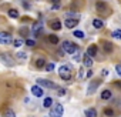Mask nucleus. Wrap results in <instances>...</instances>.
<instances>
[{
    "label": "nucleus",
    "instance_id": "obj_1",
    "mask_svg": "<svg viewBox=\"0 0 121 117\" xmlns=\"http://www.w3.org/2000/svg\"><path fill=\"white\" fill-rule=\"evenodd\" d=\"M58 76L63 80H70L71 79V69L69 66H61L58 69Z\"/></svg>",
    "mask_w": 121,
    "mask_h": 117
},
{
    "label": "nucleus",
    "instance_id": "obj_2",
    "mask_svg": "<svg viewBox=\"0 0 121 117\" xmlns=\"http://www.w3.org/2000/svg\"><path fill=\"white\" fill-rule=\"evenodd\" d=\"M63 50H64L66 53H69V54H74V53L78 50V47H77L74 43H71V41H64V43H63Z\"/></svg>",
    "mask_w": 121,
    "mask_h": 117
},
{
    "label": "nucleus",
    "instance_id": "obj_3",
    "mask_svg": "<svg viewBox=\"0 0 121 117\" xmlns=\"http://www.w3.org/2000/svg\"><path fill=\"white\" fill-rule=\"evenodd\" d=\"M63 106L61 104H56L53 108H51V114H50V117H61L63 116Z\"/></svg>",
    "mask_w": 121,
    "mask_h": 117
},
{
    "label": "nucleus",
    "instance_id": "obj_4",
    "mask_svg": "<svg viewBox=\"0 0 121 117\" xmlns=\"http://www.w3.org/2000/svg\"><path fill=\"white\" fill-rule=\"evenodd\" d=\"M13 40H12V36L6 32H0V44H10Z\"/></svg>",
    "mask_w": 121,
    "mask_h": 117
},
{
    "label": "nucleus",
    "instance_id": "obj_5",
    "mask_svg": "<svg viewBox=\"0 0 121 117\" xmlns=\"http://www.w3.org/2000/svg\"><path fill=\"white\" fill-rule=\"evenodd\" d=\"M37 83H39V84H41L43 87H48V89H54V87H56L53 81L46 80V79H39V80H37Z\"/></svg>",
    "mask_w": 121,
    "mask_h": 117
},
{
    "label": "nucleus",
    "instance_id": "obj_6",
    "mask_svg": "<svg viewBox=\"0 0 121 117\" xmlns=\"http://www.w3.org/2000/svg\"><path fill=\"white\" fill-rule=\"evenodd\" d=\"M83 64H84L86 67H91V66H93V57L86 53V54L83 56Z\"/></svg>",
    "mask_w": 121,
    "mask_h": 117
},
{
    "label": "nucleus",
    "instance_id": "obj_7",
    "mask_svg": "<svg viewBox=\"0 0 121 117\" xmlns=\"http://www.w3.org/2000/svg\"><path fill=\"white\" fill-rule=\"evenodd\" d=\"M64 24H66V27L73 29V27H76V26L78 24V19H67V20L64 22Z\"/></svg>",
    "mask_w": 121,
    "mask_h": 117
},
{
    "label": "nucleus",
    "instance_id": "obj_8",
    "mask_svg": "<svg viewBox=\"0 0 121 117\" xmlns=\"http://www.w3.org/2000/svg\"><path fill=\"white\" fill-rule=\"evenodd\" d=\"M103 50L105 53H111L114 50V44L111 41H103Z\"/></svg>",
    "mask_w": 121,
    "mask_h": 117
},
{
    "label": "nucleus",
    "instance_id": "obj_9",
    "mask_svg": "<svg viewBox=\"0 0 121 117\" xmlns=\"http://www.w3.org/2000/svg\"><path fill=\"white\" fill-rule=\"evenodd\" d=\"M31 93L36 96V97H41L43 96V89L40 86H33L31 87Z\"/></svg>",
    "mask_w": 121,
    "mask_h": 117
},
{
    "label": "nucleus",
    "instance_id": "obj_10",
    "mask_svg": "<svg viewBox=\"0 0 121 117\" xmlns=\"http://www.w3.org/2000/svg\"><path fill=\"white\" fill-rule=\"evenodd\" d=\"M0 58H2V60H3V63H4V64H7V66H13V64H14V62L12 60V57H10V56L2 54V56H0Z\"/></svg>",
    "mask_w": 121,
    "mask_h": 117
},
{
    "label": "nucleus",
    "instance_id": "obj_11",
    "mask_svg": "<svg viewBox=\"0 0 121 117\" xmlns=\"http://www.w3.org/2000/svg\"><path fill=\"white\" fill-rule=\"evenodd\" d=\"M87 54H88V56H91V57H94V56L97 54V46H95V44L88 46V49H87Z\"/></svg>",
    "mask_w": 121,
    "mask_h": 117
},
{
    "label": "nucleus",
    "instance_id": "obj_12",
    "mask_svg": "<svg viewBox=\"0 0 121 117\" xmlns=\"http://www.w3.org/2000/svg\"><path fill=\"white\" fill-rule=\"evenodd\" d=\"M50 26H51L53 30H60V29H61V23H60V20H53L50 23Z\"/></svg>",
    "mask_w": 121,
    "mask_h": 117
},
{
    "label": "nucleus",
    "instance_id": "obj_13",
    "mask_svg": "<svg viewBox=\"0 0 121 117\" xmlns=\"http://www.w3.org/2000/svg\"><path fill=\"white\" fill-rule=\"evenodd\" d=\"M111 96H112V93L110 90H103V93H101V99L103 100H110Z\"/></svg>",
    "mask_w": 121,
    "mask_h": 117
},
{
    "label": "nucleus",
    "instance_id": "obj_14",
    "mask_svg": "<svg viewBox=\"0 0 121 117\" xmlns=\"http://www.w3.org/2000/svg\"><path fill=\"white\" fill-rule=\"evenodd\" d=\"M44 66H46V60H44L43 57H40V58H37V60H36V67L37 69H43Z\"/></svg>",
    "mask_w": 121,
    "mask_h": 117
},
{
    "label": "nucleus",
    "instance_id": "obj_15",
    "mask_svg": "<svg viewBox=\"0 0 121 117\" xmlns=\"http://www.w3.org/2000/svg\"><path fill=\"white\" fill-rule=\"evenodd\" d=\"M93 26H94L95 29H101V27L104 26V23H103L100 19H94V20H93Z\"/></svg>",
    "mask_w": 121,
    "mask_h": 117
},
{
    "label": "nucleus",
    "instance_id": "obj_16",
    "mask_svg": "<svg viewBox=\"0 0 121 117\" xmlns=\"http://www.w3.org/2000/svg\"><path fill=\"white\" fill-rule=\"evenodd\" d=\"M95 7H97V10H98V12H104V10L107 9V6H105V3H103V2H97V4H95Z\"/></svg>",
    "mask_w": 121,
    "mask_h": 117
},
{
    "label": "nucleus",
    "instance_id": "obj_17",
    "mask_svg": "<svg viewBox=\"0 0 121 117\" xmlns=\"http://www.w3.org/2000/svg\"><path fill=\"white\" fill-rule=\"evenodd\" d=\"M86 116L87 117H97V111L94 108H88V110H86Z\"/></svg>",
    "mask_w": 121,
    "mask_h": 117
},
{
    "label": "nucleus",
    "instance_id": "obj_18",
    "mask_svg": "<svg viewBox=\"0 0 121 117\" xmlns=\"http://www.w3.org/2000/svg\"><path fill=\"white\" fill-rule=\"evenodd\" d=\"M9 16H10L12 19H17V17H19V12H17L16 9H10V10H9Z\"/></svg>",
    "mask_w": 121,
    "mask_h": 117
},
{
    "label": "nucleus",
    "instance_id": "obj_19",
    "mask_svg": "<svg viewBox=\"0 0 121 117\" xmlns=\"http://www.w3.org/2000/svg\"><path fill=\"white\" fill-rule=\"evenodd\" d=\"M48 41L53 43V44H57V43H58V37L54 36V34H50V36H48Z\"/></svg>",
    "mask_w": 121,
    "mask_h": 117
},
{
    "label": "nucleus",
    "instance_id": "obj_20",
    "mask_svg": "<svg viewBox=\"0 0 121 117\" xmlns=\"http://www.w3.org/2000/svg\"><path fill=\"white\" fill-rule=\"evenodd\" d=\"M97 86H98V83H97V81H94V83H91V86L88 87V90H87V93H88V94H91V93H93V91H94V90L97 89Z\"/></svg>",
    "mask_w": 121,
    "mask_h": 117
},
{
    "label": "nucleus",
    "instance_id": "obj_21",
    "mask_svg": "<svg viewBox=\"0 0 121 117\" xmlns=\"http://www.w3.org/2000/svg\"><path fill=\"white\" fill-rule=\"evenodd\" d=\"M51 104H53V100H51L50 97L44 99V101H43V106H44V107H51Z\"/></svg>",
    "mask_w": 121,
    "mask_h": 117
},
{
    "label": "nucleus",
    "instance_id": "obj_22",
    "mask_svg": "<svg viewBox=\"0 0 121 117\" xmlns=\"http://www.w3.org/2000/svg\"><path fill=\"white\" fill-rule=\"evenodd\" d=\"M3 117H16V114L13 113V110H6L3 113Z\"/></svg>",
    "mask_w": 121,
    "mask_h": 117
},
{
    "label": "nucleus",
    "instance_id": "obj_23",
    "mask_svg": "<svg viewBox=\"0 0 121 117\" xmlns=\"http://www.w3.org/2000/svg\"><path fill=\"white\" fill-rule=\"evenodd\" d=\"M74 36H76V37L83 39V37H84V33H83V32H80V30H76V32H74Z\"/></svg>",
    "mask_w": 121,
    "mask_h": 117
},
{
    "label": "nucleus",
    "instance_id": "obj_24",
    "mask_svg": "<svg viewBox=\"0 0 121 117\" xmlns=\"http://www.w3.org/2000/svg\"><path fill=\"white\" fill-rule=\"evenodd\" d=\"M13 44H14L16 47H20V46L23 44V40H20V39H16V40L13 41Z\"/></svg>",
    "mask_w": 121,
    "mask_h": 117
},
{
    "label": "nucleus",
    "instance_id": "obj_25",
    "mask_svg": "<svg viewBox=\"0 0 121 117\" xmlns=\"http://www.w3.org/2000/svg\"><path fill=\"white\" fill-rule=\"evenodd\" d=\"M104 114H105V116H110V117H111V116H114V111H112L111 108H105V110H104Z\"/></svg>",
    "mask_w": 121,
    "mask_h": 117
},
{
    "label": "nucleus",
    "instance_id": "obj_26",
    "mask_svg": "<svg viewBox=\"0 0 121 117\" xmlns=\"http://www.w3.org/2000/svg\"><path fill=\"white\" fill-rule=\"evenodd\" d=\"M112 36L121 40V30H114V33H112Z\"/></svg>",
    "mask_w": 121,
    "mask_h": 117
},
{
    "label": "nucleus",
    "instance_id": "obj_27",
    "mask_svg": "<svg viewBox=\"0 0 121 117\" xmlns=\"http://www.w3.org/2000/svg\"><path fill=\"white\" fill-rule=\"evenodd\" d=\"M46 69H47V72H53V70H54V63H48V64L46 66Z\"/></svg>",
    "mask_w": 121,
    "mask_h": 117
},
{
    "label": "nucleus",
    "instance_id": "obj_28",
    "mask_svg": "<svg viewBox=\"0 0 121 117\" xmlns=\"http://www.w3.org/2000/svg\"><path fill=\"white\" fill-rule=\"evenodd\" d=\"M53 3H54L53 9H58L60 7V0H53Z\"/></svg>",
    "mask_w": 121,
    "mask_h": 117
},
{
    "label": "nucleus",
    "instance_id": "obj_29",
    "mask_svg": "<svg viewBox=\"0 0 121 117\" xmlns=\"http://www.w3.org/2000/svg\"><path fill=\"white\" fill-rule=\"evenodd\" d=\"M26 44H27L29 47H31V46H34V40H30V39H29V40H26Z\"/></svg>",
    "mask_w": 121,
    "mask_h": 117
},
{
    "label": "nucleus",
    "instance_id": "obj_30",
    "mask_svg": "<svg viewBox=\"0 0 121 117\" xmlns=\"http://www.w3.org/2000/svg\"><path fill=\"white\" fill-rule=\"evenodd\" d=\"M115 72H117V74L121 76V64H117V66H115Z\"/></svg>",
    "mask_w": 121,
    "mask_h": 117
},
{
    "label": "nucleus",
    "instance_id": "obj_31",
    "mask_svg": "<svg viewBox=\"0 0 121 117\" xmlns=\"http://www.w3.org/2000/svg\"><path fill=\"white\" fill-rule=\"evenodd\" d=\"M84 72H83V69H80V72H78V79H83L84 77V74H83Z\"/></svg>",
    "mask_w": 121,
    "mask_h": 117
},
{
    "label": "nucleus",
    "instance_id": "obj_32",
    "mask_svg": "<svg viewBox=\"0 0 121 117\" xmlns=\"http://www.w3.org/2000/svg\"><path fill=\"white\" fill-rule=\"evenodd\" d=\"M64 93H66V90H63V89H58V94H61V96H63Z\"/></svg>",
    "mask_w": 121,
    "mask_h": 117
},
{
    "label": "nucleus",
    "instance_id": "obj_33",
    "mask_svg": "<svg viewBox=\"0 0 121 117\" xmlns=\"http://www.w3.org/2000/svg\"><path fill=\"white\" fill-rule=\"evenodd\" d=\"M20 33H22L23 36H26V34H27V30H26V29H22V32H20Z\"/></svg>",
    "mask_w": 121,
    "mask_h": 117
},
{
    "label": "nucleus",
    "instance_id": "obj_34",
    "mask_svg": "<svg viewBox=\"0 0 121 117\" xmlns=\"http://www.w3.org/2000/svg\"><path fill=\"white\" fill-rule=\"evenodd\" d=\"M17 57H20V58H26V56H24L23 53H19V54H17Z\"/></svg>",
    "mask_w": 121,
    "mask_h": 117
},
{
    "label": "nucleus",
    "instance_id": "obj_35",
    "mask_svg": "<svg viewBox=\"0 0 121 117\" xmlns=\"http://www.w3.org/2000/svg\"><path fill=\"white\" fill-rule=\"evenodd\" d=\"M86 76H87V77H91V76H93V72H91V70H88V72H87V74H86Z\"/></svg>",
    "mask_w": 121,
    "mask_h": 117
},
{
    "label": "nucleus",
    "instance_id": "obj_36",
    "mask_svg": "<svg viewBox=\"0 0 121 117\" xmlns=\"http://www.w3.org/2000/svg\"><path fill=\"white\" fill-rule=\"evenodd\" d=\"M114 86H115V87H121V81H115Z\"/></svg>",
    "mask_w": 121,
    "mask_h": 117
},
{
    "label": "nucleus",
    "instance_id": "obj_37",
    "mask_svg": "<svg viewBox=\"0 0 121 117\" xmlns=\"http://www.w3.org/2000/svg\"><path fill=\"white\" fill-rule=\"evenodd\" d=\"M101 74H103V76H107V74H108V70H103Z\"/></svg>",
    "mask_w": 121,
    "mask_h": 117
}]
</instances>
